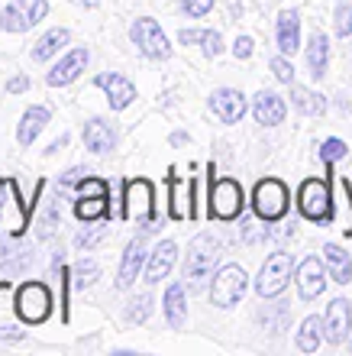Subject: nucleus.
Masks as SVG:
<instances>
[{
    "label": "nucleus",
    "mask_w": 352,
    "mask_h": 356,
    "mask_svg": "<svg viewBox=\"0 0 352 356\" xmlns=\"http://www.w3.org/2000/svg\"><path fill=\"white\" fill-rule=\"evenodd\" d=\"M56 224H62V204H58V197L49 204L46 217L39 220V236H42V240H49V236H52V230H56Z\"/></svg>",
    "instance_id": "nucleus-40"
},
{
    "label": "nucleus",
    "mask_w": 352,
    "mask_h": 356,
    "mask_svg": "<svg viewBox=\"0 0 352 356\" xmlns=\"http://www.w3.org/2000/svg\"><path fill=\"white\" fill-rule=\"evenodd\" d=\"M252 52H255L252 36H236V42H233V56L240 58V62H246V58H252Z\"/></svg>",
    "instance_id": "nucleus-47"
},
{
    "label": "nucleus",
    "mask_w": 352,
    "mask_h": 356,
    "mask_svg": "<svg viewBox=\"0 0 352 356\" xmlns=\"http://www.w3.org/2000/svg\"><path fill=\"white\" fill-rule=\"evenodd\" d=\"M352 330V308L346 298H333L330 305H326V318H324V334L330 343H343L346 337H349Z\"/></svg>",
    "instance_id": "nucleus-17"
},
{
    "label": "nucleus",
    "mask_w": 352,
    "mask_h": 356,
    "mask_svg": "<svg viewBox=\"0 0 352 356\" xmlns=\"http://www.w3.org/2000/svg\"><path fill=\"white\" fill-rule=\"evenodd\" d=\"M58 282H62V321L68 324V285H72V269L65 266H58Z\"/></svg>",
    "instance_id": "nucleus-46"
},
{
    "label": "nucleus",
    "mask_w": 352,
    "mask_h": 356,
    "mask_svg": "<svg viewBox=\"0 0 352 356\" xmlns=\"http://www.w3.org/2000/svg\"><path fill=\"white\" fill-rule=\"evenodd\" d=\"M201 49H204L207 58H217L223 52V36L217 33V29H207L204 33V42H201Z\"/></svg>",
    "instance_id": "nucleus-44"
},
{
    "label": "nucleus",
    "mask_w": 352,
    "mask_h": 356,
    "mask_svg": "<svg viewBox=\"0 0 352 356\" xmlns=\"http://www.w3.org/2000/svg\"><path fill=\"white\" fill-rule=\"evenodd\" d=\"M343 211H346V234L352 236V188H349V181H343Z\"/></svg>",
    "instance_id": "nucleus-49"
},
{
    "label": "nucleus",
    "mask_w": 352,
    "mask_h": 356,
    "mask_svg": "<svg viewBox=\"0 0 352 356\" xmlns=\"http://www.w3.org/2000/svg\"><path fill=\"white\" fill-rule=\"evenodd\" d=\"M297 211L314 224L333 220V195H330V185L324 178H307L304 185L297 188Z\"/></svg>",
    "instance_id": "nucleus-6"
},
{
    "label": "nucleus",
    "mask_w": 352,
    "mask_h": 356,
    "mask_svg": "<svg viewBox=\"0 0 352 356\" xmlns=\"http://www.w3.org/2000/svg\"><path fill=\"white\" fill-rule=\"evenodd\" d=\"M29 204L19 197V188L13 178H0V224L10 230V236H23L29 227Z\"/></svg>",
    "instance_id": "nucleus-8"
},
{
    "label": "nucleus",
    "mask_w": 352,
    "mask_h": 356,
    "mask_svg": "<svg viewBox=\"0 0 352 356\" xmlns=\"http://www.w3.org/2000/svg\"><path fill=\"white\" fill-rule=\"evenodd\" d=\"M249 289V275L242 266H223L210 282V301L217 308H233L240 305V298Z\"/></svg>",
    "instance_id": "nucleus-10"
},
{
    "label": "nucleus",
    "mask_w": 352,
    "mask_h": 356,
    "mask_svg": "<svg viewBox=\"0 0 352 356\" xmlns=\"http://www.w3.org/2000/svg\"><path fill=\"white\" fill-rule=\"evenodd\" d=\"M275 36H278V49L285 56H294L301 49V17H297V10H281L278 23H275Z\"/></svg>",
    "instance_id": "nucleus-23"
},
{
    "label": "nucleus",
    "mask_w": 352,
    "mask_h": 356,
    "mask_svg": "<svg viewBox=\"0 0 352 356\" xmlns=\"http://www.w3.org/2000/svg\"><path fill=\"white\" fill-rule=\"evenodd\" d=\"M49 120H52V111H49V107H42V104L26 107L17 123V143L19 146H33V143L39 140V133L49 127Z\"/></svg>",
    "instance_id": "nucleus-19"
},
{
    "label": "nucleus",
    "mask_w": 352,
    "mask_h": 356,
    "mask_svg": "<svg viewBox=\"0 0 352 356\" xmlns=\"http://www.w3.org/2000/svg\"><path fill=\"white\" fill-rule=\"evenodd\" d=\"M223 246L213 234H197L187 243V259H185V289L191 295L207 289V282L213 279V266L220 263Z\"/></svg>",
    "instance_id": "nucleus-1"
},
{
    "label": "nucleus",
    "mask_w": 352,
    "mask_h": 356,
    "mask_svg": "<svg viewBox=\"0 0 352 356\" xmlns=\"http://www.w3.org/2000/svg\"><path fill=\"white\" fill-rule=\"evenodd\" d=\"M168 185V214L171 220H194L197 217V207H194V178H178V175H168L165 178Z\"/></svg>",
    "instance_id": "nucleus-11"
},
{
    "label": "nucleus",
    "mask_w": 352,
    "mask_h": 356,
    "mask_svg": "<svg viewBox=\"0 0 352 356\" xmlns=\"http://www.w3.org/2000/svg\"><path fill=\"white\" fill-rule=\"evenodd\" d=\"M74 217L81 224H97V220H107L110 217V197H101V195H78L74 201Z\"/></svg>",
    "instance_id": "nucleus-26"
},
{
    "label": "nucleus",
    "mask_w": 352,
    "mask_h": 356,
    "mask_svg": "<svg viewBox=\"0 0 352 356\" xmlns=\"http://www.w3.org/2000/svg\"><path fill=\"white\" fill-rule=\"evenodd\" d=\"M103 240H107V227H84V230H78V236H74V246H78L81 253H91Z\"/></svg>",
    "instance_id": "nucleus-34"
},
{
    "label": "nucleus",
    "mask_w": 352,
    "mask_h": 356,
    "mask_svg": "<svg viewBox=\"0 0 352 356\" xmlns=\"http://www.w3.org/2000/svg\"><path fill=\"white\" fill-rule=\"evenodd\" d=\"M72 279L78 289H87V285H94V282L101 279V266L94 263V259H78L72 266Z\"/></svg>",
    "instance_id": "nucleus-32"
},
{
    "label": "nucleus",
    "mask_w": 352,
    "mask_h": 356,
    "mask_svg": "<svg viewBox=\"0 0 352 356\" xmlns=\"http://www.w3.org/2000/svg\"><path fill=\"white\" fill-rule=\"evenodd\" d=\"M123 220L156 224V185L149 178H133L123 185Z\"/></svg>",
    "instance_id": "nucleus-4"
},
{
    "label": "nucleus",
    "mask_w": 352,
    "mask_h": 356,
    "mask_svg": "<svg viewBox=\"0 0 352 356\" xmlns=\"http://www.w3.org/2000/svg\"><path fill=\"white\" fill-rule=\"evenodd\" d=\"M81 140H84V146L91 152H97V156L117 149V130H113V123L103 120V117H91V120L84 123Z\"/></svg>",
    "instance_id": "nucleus-18"
},
{
    "label": "nucleus",
    "mask_w": 352,
    "mask_h": 356,
    "mask_svg": "<svg viewBox=\"0 0 352 356\" xmlns=\"http://www.w3.org/2000/svg\"><path fill=\"white\" fill-rule=\"evenodd\" d=\"M91 175V169H84V165H72V169H65L62 175H58V188H74L81 178Z\"/></svg>",
    "instance_id": "nucleus-45"
},
{
    "label": "nucleus",
    "mask_w": 352,
    "mask_h": 356,
    "mask_svg": "<svg viewBox=\"0 0 352 356\" xmlns=\"http://www.w3.org/2000/svg\"><path fill=\"white\" fill-rule=\"evenodd\" d=\"M181 10H185V17L201 19L213 10V0H181Z\"/></svg>",
    "instance_id": "nucleus-43"
},
{
    "label": "nucleus",
    "mask_w": 352,
    "mask_h": 356,
    "mask_svg": "<svg viewBox=\"0 0 352 356\" xmlns=\"http://www.w3.org/2000/svg\"><path fill=\"white\" fill-rule=\"evenodd\" d=\"M291 104H294L304 117H324L326 113V97L304 85H291Z\"/></svg>",
    "instance_id": "nucleus-28"
},
{
    "label": "nucleus",
    "mask_w": 352,
    "mask_h": 356,
    "mask_svg": "<svg viewBox=\"0 0 352 356\" xmlns=\"http://www.w3.org/2000/svg\"><path fill=\"white\" fill-rule=\"evenodd\" d=\"M271 72H275V78H278L281 85H294V65L287 62V56L281 52V56L271 58Z\"/></svg>",
    "instance_id": "nucleus-41"
},
{
    "label": "nucleus",
    "mask_w": 352,
    "mask_h": 356,
    "mask_svg": "<svg viewBox=\"0 0 352 356\" xmlns=\"http://www.w3.org/2000/svg\"><path fill=\"white\" fill-rule=\"evenodd\" d=\"M349 347H352V343H349Z\"/></svg>",
    "instance_id": "nucleus-55"
},
{
    "label": "nucleus",
    "mask_w": 352,
    "mask_h": 356,
    "mask_svg": "<svg viewBox=\"0 0 352 356\" xmlns=\"http://www.w3.org/2000/svg\"><path fill=\"white\" fill-rule=\"evenodd\" d=\"M0 29H3V33H26V29H33V23L26 19V13L17 7V0L0 10Z\"/></svg>",
    "instance_id": "nucleus-31"
},
{
    "label": "nucleus",
    "mask_w": 352,
    "mask_h": 356,
    "mask_svg": "<svg viewBox=\"0 0 352 356\" xmlns=\"http://www.w3.org/2000/svg\"><path fill=\"white\" fill-rule=\"evenodd\" d=\"M17 7L26 13V19L33 23V26L49 17V0H17Z\"/></svg>",
    "instance_id": "nucleus-38"
},
{
    "label": "nucleus",
    "mask_w": 352,
    "mask_h": 356,
    "mask_svg": "<svg viewBox=\"0 0 352 356\" xmlns=\"http://www.w3.org/2000/svg\"><path fill=\"white\" fill-rule=\"evenodd\" d=\"M175 259H178V243L175 240H162L146 259V282L149 285H158V282L165 279L168 272H171V266H175Z\"/></svg>",
    "instance_id": "nucleus-21"
},
{
    "label": "nucleus",
    "mask_w": 352,
    "mask_h": 356,
    "mask_svg": "<svg viewBox=\"0 0 352 356\" xmlns=\"http://www.w3.org/2000/svg\"><path fill=\"white\" fill-rule=\"evenodd\" d=\"M13 308L23 324H46L52 318V291L42 282H23L13 295Z\"/></svg>",
    "instance_id": "nucleus-3"
},
{
    "label": "nucleus",
    "mask_w": 352,
    "mask_h": 356,
    "mask_svg": "<svg viewBox=\"0 0 352 356\" xmlns=\"http://www.w3.org/2000/svg\"><path fill=\"white\" fill-rule=\"evenodd\" d=\"M87 62H91V52H87V49H84V46L72 49L68 56H62L56 65L49 68L46 85L49 88H65V85H72V81H78V75H81L84 68H87Z\"/></svg>",
    "instance_id": "nucleus-13"
},
{
    "label": "nucleus",
    "mask_w": 352,
    "mask_h": 356,
    "mask_svg": "<svg viewBox=\"0 0 352 356\" xmlns=\"http://www.w3.org/2000/svg\"><path fill=\"white\" fill-rule=\"evenodd\" d=\"M130 39H133V46L140 49L146 58H152V62H165V58H171V46H168L165 33H162V26H158L152 17L133 19Z\"/></svg>",
    "instance_id": "nucleus-9"
},
{
    "label": "nucleus",
    "mask_w": 352,
    "mask_h": 356,
    "mask_svg": "<svg viewBox=\"0 0 352 356\" xmlns=\"http://www.w3.org/2000/svg\"><path fill=\"white\" fill-rule=\"evenodd\" d=\"M294 282H297V291H301L304 301L320 298L326 289V263H320L317 256H307L304 263L294 269Z\"/></svg>",
    "instance_id": "nucleus-15"
},
{
    "label": "nucleus",
    "mask_w": 352,
    "mask_h": 356,
    "mask_svg": "<svg viewBox=\"0 0 352 356\" xmlns=\"http://www.w3.org/2000/svg\"><path fill=\"white\" fill-rule=\"evenodd\" d=\"M294 275V259L291 253L278 250V253H271L259 269V279H255V295L259 298H278L281 291L287 289V282Z\"/></svg>",
    "instance_id": "nucleus-7"
},
{
    "label": "nucleus",
    "mask_w": 352,
    "mask_h": 356,
    "mask_svg": "<svg viewBox=\"0 0 352 356\" xmlns=\"http://www.w3.org/2000/svg\"><path fill=\"white\" fill-rule=\"evenodd\" d=\"M287 318H291V311H287L285 305H271V308H265V311L259 314L262 324H265L269 330H275V334H278V330H285Z\"/></svg>",
    "instance_id": "nucleus-35"
},
{
    "label": "nucleus",
    "mask_w": 352,
    "mask_h": 356,
    "mask_svg": "<svg viewBox=\"0 0 352 356\" xmlns=\"http://www.w3.org/2000/svg\"><path fill=\"white\" fill-rule=\"evenodd\" d=\"M162 314H165L168 327L171 330H181L187 324V298H185V285L175 282L165 289V298H162Z\"/></svg>",
    "instance_id": "nucleus-22"
},
{
    "label": "nucleus",
    "mask_w": 352,
    "mask_h": 356,
    "mask_svg": "<svg viewBox=\"0 0 352 356\" xmlns=\"http://www.w3.org/2000/svg\"><path fill=\"white\" fill-rule=\"evenodd\" d=\"M68 146V133H62V136H58V140H52L49 143V149H46V156H56V152H62Z\"/></svg>",
    "instance_id": "nucleus-52"
},
{
    "label": "nucleus",
    "mask_w": 352,
    "mask_h": 356,
    "mask_svg": "<svg viewBox=\"0 0 352 356\" xmlns=\"http://www.w3.org/2000/svg\"><path fill=\"white\" fill-rule=\"evenodd\" d=\"M333 26H336V36L340 39L352 36V7L349 3H340V7L333 10Z\"/></svg>",
    "instance_id": "nucleus-39"
},
{
    "label": "nucleus",
    "mask_w": 352,
    "mask_h": 356,
    "mask_svg": "<svg viewBox=\"0 0 352 356\" xmlns=\"http://www.w3.org/2000/svg\"><path fill=\"white\" fill-rule=\"evenodd\" d=\"M29 266H33V250H17V253H7V259L0 263V272H3L7 279H13L19 272H26Z\"/></svg>",
    "instance_id": "nucleus-33"
},
{
    "label": "nucleus",
    "mask_w": 352,
    "mask_h": 356,
    "mask_svg": "<svg viewBox=\"0 0 352 356\" xmlns=\"http://www.w3.org/2000/svg\"><path fill=\"white\" fill-rule=\"evenodd\" d=\"M307 65H310V75L314 78L326 75V65H330V39L320 29H314V36L307 42Z\"/></svg>",
    "instance_id": "nucleus-27"
},
{
    "label": "nucleus",
    "mask_w": 352,
    "mask_h": 356,
    "mask_svg": "<svg viewBox=\"0 0 352 356\" xmlns=\"http://www.w3.org/2000/svg\"><path fill=\"white\" fill-rule=\"evenodd\" d=\"M349 156V146H346L343 140H336V136H330V140L320 146V159L326 162V165H336L340 159H346Z\"/></svg>",
    "instance_id": "nucleus-36"
},
{
    "label": "nucleus",
    "mask_w": 352,
    "mask_h": 356,
    "mask_svg": "<svg viewBox=\"0 0 352 356\" xmlns=\"http://www.w3.org/2000/svg\"><path fill=\"white\" fill-rule=\"evenodd\" d=\"M23 91H29V75L19 72V75H13L7 81V94H23Z\"/></svg>",
    "instance_id": "nucleus-50"
},
{
    "label": "nucleus",
    "mask_w": 352,
    "mask_h": 356,
    "mask_svg": "<svg viewBox=\"0 0 352 356\" xmlns=\"http://www.w3.org/2000/svg\"><path fill=\"white\" fill-rule=\"evenodd\" d=\"M191 140V136H187L185 130H178V133H171V146H185V143Z\"/></svg>",
    "instance_id": "nucleus-53"
},
{
    "label": "nucleus",
    "mask_w": 352,
    "mask_h": 356,
    "mask_svg": "<svg viewBox=\"0 0 352 356\" xmlns=\"http://www.w3.org/2000/svg\"><path fill=\"white\" fill-rule=\"evenodd\" d=\"M324 318H317V314H310V318H304V324H301V330H297V350L301 353H317V347H320V340H324Z\"/></svg>",
    "instance_id": "nucleus-29"
},
{
    "label": "nucleus",
    "mask_w": 352,
    "mask_h": 356,
    "mask_svg": "<svg viewBox=\"0 0 352 356\" xmlns=\"http://www.w3.org/2000/svg\"><path fill=\"white\" fill-rule=\"evenodd\" d=\"M287 207H291V195H287L285 181H278V178H262L259 185H255V191H252V211H255L259 220L275 224V220H281V217L287 214Z\"/></svg>",
    "instance_id": "nucleus-5"
},
{
    "label": "nucleus",
    "mask_w": 352,
    "mask_h": 356,
    "mask_svg": "<svg viewBox=\"0 0 352 356\" xmlns=\"http://www.w3.org/2000/svg\"><path fill=\"white\" fill-rule=\"evenodd\" d=\"M68 42H72V33H68L65 26H56V29H49L42 39H36V46L29 49V56H33V62H49V58H56Z\"/></svg>",
    "instance_id": "nucleus-24"
},
{
    "label": "nucleus",
    "mask_w": 352,
    "mask_h": 356,
    "mask_svg": "<svg viewBox=\"0 0 352 356\" xmlns=\"http://www.w3.org/2000/svg\"><path fill=\"white\" fill-rule=\"evenodd\" d=\"M210 111L213 117L220 123H240L242 117H246V111H249V101H246V94L236 91V88H217V91L210 94Z\"/></svg>",
    "instance_id": "nucleus-12"
},
{
    "label": "nucleus",
    "mask_w": 352,
    "mask_h": 356,
    "mask_svg": "<svg viewBox=\"0 0 352 356\" xmlns=\"http://www.w3.org/2000/svg\"><path fill=\"white\" fill-rule=\"evenodd\" d=\"M285 97L275 91H259L255 97H252V117H255V123H262V127H278L281 120H285Z\"/></svg>",
    "instance_id": "nucleus-20"
},
{
    "label": "nucleus",
    "mask_w": 352,
    "mask_h": 356,
    "mask_svg": "<svg viewBox=\"0 0 352 356\" xmlns=\"http://www.w3.org/2000/svg\"><path fill=\"white\" fill-rule=\"evenodd\" d=\"M74 7H84V10H94L97 7V0H72Z\"/></svg>",
    "instance_id": "nucleus-54"
},
{
    "label": "nucleus",
    "mask_w": 352,
    "mask_h": 356,
    "mask_svg": "<svg viewBox=\"0 0 352 356\" xmlns=\"http://www.w3.org/2000/svg\"><path fill=\"white\" fill-rule=\"evenodd\" d=\"M204 33L207 29H181V33H178V42H181V46H197V42H204Z\"/></svg>",
    "instance_id": "nucleus-48"
},
{
    "label": "nucleus",
    "mask_w": 352,
    "mask_h": 356,
    "mask_svg": "<svg viewBox=\"0 0 352 356\" xmlns=\"http://www.w3.org/2000/svg\"><path fill=\"white\" fill-rule=\"evenodd\" d=\"M0 340H26V334L19 327H13V324H3L0 327Z\"/></svg>",
    "instance_id": "nucleus-51"
},
{
    "label": "nucleus",
    "mask_w": 352,
    "mask_h": 356,
    "mask_svg": "<svg viewBox=\"0 0 352 356\" xmlns=\"http://www.w3.org/2000/svg\"><path fill=\"white\" fill-rule=\"evenodd\" d=\"M94 85L107 94L110 111H126L136 101V85L126 75H120V72H101V75L94 78Z\"/></svg>",
    "instance_id": "nucleus-14"
},
{
    "label": "nucleus",
    "mask_w": 352,
    "mask_h": 356,
    "mask_svg": "<svg viewBox=\"0 0 352 356\" xmlns=\"http://www.w3.org/2000/svg\"><path fill=\"white\" fill-rule=\"evenodd\" d=\"M74 191L78 195H101V197H110V181H103V178H97V175H87V178H81L78 185H74Z\"/></svg>",
    "instance_id": "nucleus-37"
},
{
    "label": "nucleus",
    "mask_w": 352,
    "mask_h": 356,
    "mask_svg": "<svg viewBox=\"0 0 352 356\" xmlns=\"http://www.w3.org/2000/svg\"><path fill=\"white\" fill-rule=\"evenodd\" d=\"M146 240L142 236H136V240H130L126 243V250H123V259H120V272H117V289H133V282L140 279V272L146 269Z\"/></svg>",
    "instance_id": "nucleus-16"
},
{
    "label": "nucleus",
    "mask_w": 352,
    "mask_h": 356,
    "mask_svg": "<svg viewBox=\"0 0 352 356\" xmlns=\"http://www.w3.org/2000/svg\"><path fill=\"white\" fill-rule=\"evenodd\" d=\"M210 188H207V214L217 217V220H236L242 217V207H246V195H242V185L236 178H213V165L210 169Z\"/></svg>",
    "instance_id": "nucleus-2"
},
{
    "label": "nucleus",
    "mask_w": 352,
    "mask_h": 356,
    "mask_svg": "<svg viewBox=\"0 0 352 356\" xmlns=\"http://www.w3.org/2000/svg\"><path fill=\"white\" fill-rule=\"evenodd\" d=\"M262 224H265V220H262ZM262 224L259 220H246V224H242V240H246V243H262V240H269L271 230Z\"/></svg>",
    "instance_id": "nucleus-42"
},
{
    "label": "nucleus",
    "mask_w": 352,
    "mask_h": 356,
    "mask_svg": "<svg viewBox=\"0 0 352 356\" xmlns=\"http://www.w3.org/2000/svg\"><path fill=\"white\" fill-rule=\"evenodd\" d=\"M324 263H326V272H330L333 282H340V285H349L352 282V256L346 253L343 246L326 243L324 246Z\"/></svg>",
    "instance_id": "nucleus-25"
},
{
    "label": "nucleus",
    "mask_w": 352,
    "mask_h": 356,
    "mask_svg": "<svg viewBox=\"0 0 352 356\" xmlns=\"http://www.w3.org/2000/svg\"><path fill=\"white\" fill-rule=\"evenodd\" d=\"M152 295L149 291H142V295H136L133 301H126V311H123V318H126V324H146L149 318H152Z\"/></svg>",
    "instance_id": "nucleus-30"
}]
</instances>
